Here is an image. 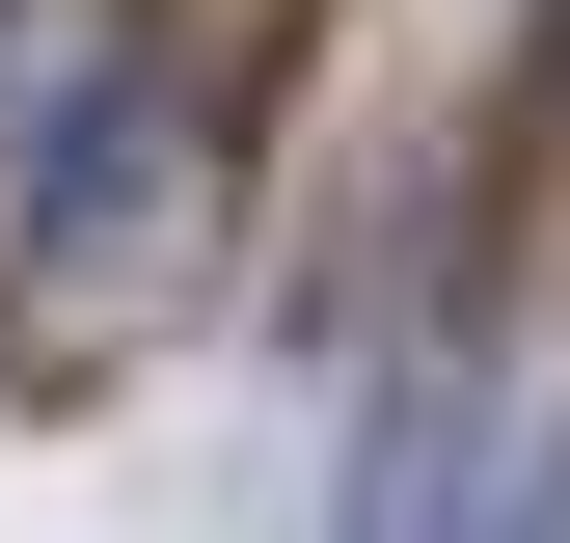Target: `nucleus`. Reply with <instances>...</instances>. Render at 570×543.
I'll list each match as a JSON object with an SVG mask.
<instances>
[{"label":"nucleus","instance_id":"3","mask_svg":"<svg viewBox=\"0 0 570 543\" xmlns=\"http://www.w3.org/2000/svg\"><path fill=\"white\" fill-rule=\"evenodd\" d=\"M543 543H570V516H543Z\"/></svg>","mask_w":570,"mask_h":543},{"label":"nucleus","instance_id":"1","mask_svg":"<svg viewBox=\"0 0 570 543\" xmlns=\"http://www.w3.org/2000/svg\"><path fill=\"white\" fill-rule=\"evenodd\" d=\"M218 245H245V82L164 55V28H109L82 82H55V136L0 164V326H28L55 381L164 354V326L218 299Z\"/></svg>","mask_w":570,"mask_h":543},{"label":"nucleus","instance_id":"2","mask_svg":"<svg viewBox=\"0 0 570 543\" xmlns=\"http://www.w3.org/2000/svg\"><path fill=\"white\" fill-rule=\"evenodd\" d=\"M82 55H109L82 0H0V164H28V136H55V82H82Z\"/></svg>","mask_w":570,"mask_h":543}]
</instances>
